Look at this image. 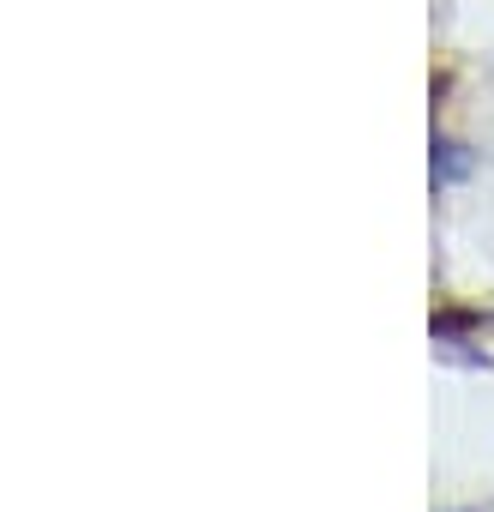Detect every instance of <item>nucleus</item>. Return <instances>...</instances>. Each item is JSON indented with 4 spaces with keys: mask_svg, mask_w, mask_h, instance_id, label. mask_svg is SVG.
Here are the masks:
<instances>
[]
</instances>
